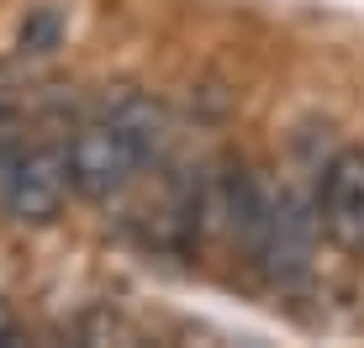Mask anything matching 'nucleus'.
<instances>
[{
	"label": "nucleus",
	"mask_w": 364,
	"mask_h": 348,
	"mask_svg": "<svg viewBox=\"0 0 364 348\" xmlns=\"http://www.w3.org/2000/svg\"><path fill=\"white\" fill-rule=\"evenodd\" d=\"M148 158H154V148L143 138H132V132L122 127V121H111V116L85 121V127L64 143L69 185H74V195H85V201H111V195H122L137 174H143Z\"/></svg>",
	"instance_id": "f257e3e1"
},
{
	"label": "nucleus",
	"mask_w": 364,
	"mask_h": 348,
	"mask_svg": "<svg viewBox=\"0 0 364 348\" xmlns=\"http://www.w3.org/2000/svg\"><path fill=\"white\" fill-rule=\"evenodd\" d=\"M74 195L64 148H21L0 164V206L21 227H48L58 222L64 201Z\"/></svg>",
	"instance_id": "f03ea898"
},
{
	"label": "nucleus",
	"mask_w": 364,
	"mask_h": 348,
	"mask_svg": "<svg viewBox=\"0 0 364 348\" xmlns=\"http://www.w3.org/2000/svg\"><path fill=\"white\" fill-rule=\"evenodd\" d=\"M311 232H317V201L311 211L296 201V195H269L264 217H259V232L248 243V259L264 269L269 280H301L311 269Z\"/></svg>",
	"instance_id": "7ed1b4c3"
},
{
	"label": "nucleus",
	"mask_w": 364,
	"mask_h": 348,
	"mask_svg": "<svg viewBox=\"0 0 364 348\" xmlns=\"http://www.w3.org/2000/svg\"><path fill=\"white\" fill-rule=\"evenodd\" d=\"M317 222L322 232L348 248L364 254V148H338L317 174Z\"/></svg>",
	"instance_id": "20e7f679"
},
{
	"label": "nucleus",
	"mask_w": 364,
	"mask_h": 348,
	"mask_svg": "<svg viewBox=\"0 0 364 348\" xmlns=\"http://www.w3.org/2000/svg\"><path fill=\"white\" fill-rule=\"evenodd\" d=\"M100 116H111V121H122V127L132 132V138H143L148 148H164L169 138V116H164V106L154 101V95H143V90H117V95H106V106H100Z\"/></svg>",
	"instance_id": "39448f33"
},
{
	"label": "nucleus",
	"mask_w": 364,
	"mask_h": 348,
	"mask_svg": "<svg viewBox=\"0 0 364 348\" xmlns=\"http://www.w3.org/2000/svg\"><path fill=\"white\" fill-rule=\"evenodd\" d=\"M64 43V11L58 6H32L27 16H21V27H16V48L21 53H53V48Z\"/></svg>",
	"instance_id": "423d86ee"
},
{
	"label": "nucleus",
	"mask_w": 364,
	"mask_h": 348,
	"mask_svg": "<svg viewBox=\"0 0 364 348\" xmlns=\"http://www.w3.org/2000/svg\"><path fill=\"white\" fill-rule=\"evenodd\" d=\"M11 343H21V322L11 312V301L0 295V348H11Z\"/></svg>",
	"instance_id": "0eeeda50"
}]
</instances>
